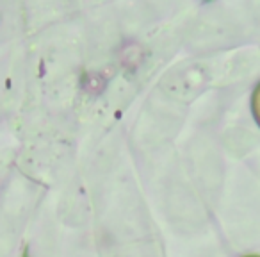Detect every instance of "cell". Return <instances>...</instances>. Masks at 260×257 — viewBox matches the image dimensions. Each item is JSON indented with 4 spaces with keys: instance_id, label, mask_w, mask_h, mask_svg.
Returning a JSON list of instances; mask_svg holds the SVG:
<instances>
[{
    "instance_id": "cell-3",
    "label": "cell",
    "mask_w": 260,
    "mask_h": 257,
    "mask_svg": "<svg viewBox=\"0 0 260 257\" xmlns=\"http://www.w3.org/2000/svg\"><path fill=\"white\" fill-rule=\"evenodd\" d=\"M23 257H29V255H27V250H25V253H23Z\"/></svg>"
},
{
    "instance_id": "cell-2",
    "label": "cell",
    "mask_w": 260,
    "mask_h": 257,
    "mask_svg": "<svg viewBox=\"0 0 260 257\" xmlns=\"http://www.w3.org/2000/svg\"><path fill=\"white\" fill-rule=\"evenodd\" d=\"M244 257H260V255H244Z\"/></svg>"
},
{
    "instance_id": "cell-1",
    "label": "cell",
    "mask_w": 260,
    "mask_h": 257,
    "mask_svg": "<svg viewBox=\"0 0 260 257\" xmlns=\"http://www.w3.org/2000/svg\"><path fill=\"white\" fill-rule=\"evenodd\" d=\"M251 107H253V115H255L256 123H258V125H260V84H258V86H256L255 93H253Z\"/></svg>"
}]
</instances>
